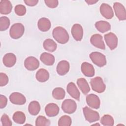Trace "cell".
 Instances as JSON below:
<instances>
[{
    "mask_svg": "<svg viewBox=\"0 0 126 126\" xmlns=\"http://www.w3.org/2000/svg\"><path fill=\"white\" fill-rule=\"evenodd\" d=\"M54 38L60 44H65L69 38L68 33L66 30L62 27H57L54 28L52 32Z\"/></svg>",
    "mask_w": 126,
    "mask_h": 126,
    "instance_id": "cell-1",
    "label": "cell"
},
{
    "mask_svg": "<svg viewBox=\"0 0 126 126\" xmlns=\"http://www.w3.org/2000/svg\"><path fill=\"white\" fill-rule=\"evenodd\" d=\"M25 28L21 23H17L12 25L9 30L10 36L14 39H17L22 36L24 33Z\"/></svg>",
    "mask_w": 126,
    "mask_h": 126,
    "instance_id": "cell-2",
    "label": "cell"
},
{
    "mask_svg": "<svg viewBox=\"0 0 126 126\" xmlns=\"http://www.w3.org/2000/svg\"><path fill=\"white\" fill-rule=\"evenodd\" d=\"M90 84L93 91L98 93H102L104 92L106 86L101 77L96 76L90 80Z\"/></svg>",
    "mask_w": 126,
    "mask_h": 126,
    "instance_id": "cell-3",
    "label": "cell"
},
{
    "mask_svg": "<svg viewBox=\"0 0 126 126\" xmlns=\"http://www.w3.org/2000/svg\"><path fill=\"white\" fill-rule=\"evenodd\" d=\"M89 57L93 63L99 67H102L106 64L107 62L105 56L100 52H92Z\"/></svg>",
    "mask_w": 126,
    "mask_h": 126,
    "instance_id": "cell-4",
    "label": "cell"
},
{
    "mask_svg": "<svg viewBox=\"0 0 126 126\" xmlns=\"http://www.w3.org/2000/svg\"><path fill=\"white\" fill-rule=\"evenodd\" d=\"M83 111L85 119L89 123H93L97 121L100 119L99 113L94 111L88 106H86L83 108Z\"/></svg>",
    "mask_w": 126,
    "mask_h": 126,
    "instance_id": "cell-5",
    "label": "cell"
},
{
    "mask_svg": "<svg viewBox=\"0 0 126 126\" xmlns=\"http://www.w3.org/2000/svg\"><path fill=\"white\" fill-rule=\"evenodd\" d=\"M62 109L64 113L71 114L74 113L76 110L77 104L73 99H66L63 102Z\"/></svg>",
    "mask_w": 126,
    "mask_h": 126,
    "instance_id": "cell-6",
    "label": "cell"
},
{
    "mask_svg": "<svg viewBox=\"0 0 126 126\" xmlns=\"http://www.w3.org/2000/svg\"><path fill=\"white\" fill-rule=\"evenodd\" d=\"M104 39L107 46L111 50L116 48L118 45V38L116 35L113 32H109L104 36Z\"/></svg>",
    "mask_w": 126,
    "mask_h": 126,
    "instance_id": "cell-7",
    "label": "cell"
},
{
    "mask_svg": "<svg viewBox=\"0 0 126 126\" xmlns=\"http://www.w3.org/2000/svg\"><path fill=\"white\" fill-rule=\"evenodd\" d=\"M113 8L116 16L120 21H124L126 19V11L124 6L121 3L116 2L114 3Z\"/></svg>",
    "mask_w": 126,
    "mask_h": 126,
    "instance_id": "cell-8",
    "label": "cell"
},
{
    "mask_svg": "<svg viewBox=\"0 0 126 126\" xmlns=\"http://www.w3.org/2000/svg\"><path fill=\"white\" fill-rule=\"evenodd\" d=\"M25 68L30 71L35 70L39 66V61L33 56H30L27 58L24 61Z\"/></svg>",
    "mask_w": 126,
    "mask_h": 126,
    "instance_id": "cell-9",
    "label": "cell"
},
{
    "mask_svg": "<svg viewBox=\"0 0 126 126\" xmlns=\"http://www.w3.org/2000/svg\"><path fill=\"white\" fill-rule=\"evenodd\" d=\"M86 98V102L89 106L96 109L99 108L100 100L97 95L94 94H91L87 95Z\"/></svg>",
    "mask_w": 126,
    "mask_h": 126,
    "instance_id": "cell-10",
    "label": "cell"
},
{
    "mask_svg": "<svg viewBox=\"0 0 126 126\" xmlns=\"http://www.w3.org/2000/svg\"><path fill=\"white\" fill-rule=\"evenodd\" d=\"M9 100L12 103L16 105H23L26 102L25 96L18 92L12 93L9 96Z\"/></svg>",
    "mask_w": 126,
    "mask_h": 126,
    "instance_id": "cell-11",
    "label": "cell"
},
{
    "mask_svg": "<svg viewBox=\"0 0 126 126\" xmlns=\"http://www.w3.org/2000/svg\"><path fill=\"white\" fill-rule=\"evenodd\" d=\"M91 43L94 47L100 49L104 50L105 45L103 40L102 36L99 34H93L90 38Z\"/></svg>",
    "mask_w": 126,
    "mask_h": 126,
    "instance_id": "cell-12",
    "label": "cell"
},
{
    "mask_svg": "<svg viewBox=\"0 0 126 126\" xmlns=\"http://www.w3.org/2000/svg\"><path fill=\"white\" fill-rule=\"evenodd\" d=\"M71 34L73 38L78 41H81L83 36V29L79 24H75L71 28Z\"/></svg>",
    "mask_w": 126,
    "mask_h": 126,
    "instance_id": "cell-13",
    "label": "cell"
},
{
    "mask_svg": "<svg viewBox=\"0 0 126 126\" xmlns=\"http://www.w3.org/2000/svg\"><path fill=\"white\" fill-rule=\"evenodd\" d=\"M101 14L107 19H111L114 16V12L111 6L108 4L103 3L100 6Z\"/></svg>",
    "mask_w": 126,
    "mask_h": 126,
    "instance_id": "cell-14",
    "label": "cell"
},
{
    "mask_svg": "<svg viewBox=\"0 0 126 126\" xmlns=\"http://www.w3.org/2000/svg\"><path fill=\"white\" fill-rule=\"evenodd\" d=\"M66 91L68 94L73 98L79 100L80 93L77 87L73 82L69 83L66 87Z\"/></svg>",
    "mask_w": 126,
    "mask_h": 126,
    "instance_id": "cell-15",
    "label": "cell"
},
{
    "mask_svg": "<svg viewBox=\"0 0 126 126\" xmlns=\"http://www.w3.org/2000/svg\"><path fill=\"white\" fill-rule=\"evenodd\" d=\"M82 73L86 76L92 77L94 76L95 73L94 68L93 65L87 62H84L81 66Z\"/></svg>",
    "mask_w": 126,
    "mask_h": 126,
    "instance_id": "cell-16",
    "label": "cell"
},
{
    "mask_svg": "<svg viewBox=\"0 0 126 126\" xmlns=\"http://www.w3.org/2000/svg\"><path fill=\"white\" fill-rule=\"evenodd\" d=\"M45 111L46 115L48 117H55L59 113L60 108L56 104L50 103L45 106Z\"/></svg>",
    "mask_w": 126,
    "mask_h": 126,
    "instance_id": "cell-17",
    "label": "cell"
},
{
    "mask_svg": "<svg viewBox=\"0 0 126 126\" xmlns=\"http://www.w3.org/2000/svg\"><path fill=\"white\" fill-rule=\"evenodd\" d=\"M70 65L68 62L65 60L60 61L57 66V72L61 76L65 75L69 71Z\"/></svg>",
    "mask_w": 126,
    "mask_h": 126,
    "instance_id": "cell-18",
    "label": "cell"
},
{
    "mask_svg": "<svg viewBox=\"0 0 126 126\" xmlns=\"http://www.w3.org/2000/svg\"><path fill=\"white\" fill-rule=\"evenodd\" d=\"M2 62L6 67H11L15 65L16 62V57L13 53H7L3 57Z\"/></svg>",
    "mask_w": 126,
    "mask_h": 126,
    "instance_id": "cell-19",
    "label": "cell"
},
{
    "mask_svg": "<svg viewBox=\"0 0 126 126\" xmlns=\"http://www.w3.org/2000/svg\"><path fill=\"white\" fill-rule=\"evenodd\" d=\"M37 27L40 31L43 32H45L50 30L51 27V23L48 18L43 17L38 20Z\"/></svg>",
    "mask_w": 126,
    "mask_h": 126,
    "instance_id": "cell-20",
    "label": "cell"
},
{
    "mask_svg": "<svg viewBox=\"0 0 126 126\" xmlns=\"http://www.w3.org/2000/svg\"><path fill=\"white\" fill-rule=\"evenodd\" d=\"M12 9V5L8 0H1L0 1V13L1 14H9Z\"/></svg>",
    "mask_w": 126,
    "mask_h": 126,
    "instance_id": "cell-21",
    "label": "cell"
},
{
    "mask_svg": "<svg viewBox=\"0 0 126 126\" xmlns=\"http://www.w3.org/2000/svg\"><path fill=\"white\" fill-rule=\"evenodd\" d=\"M41 61L47 65H52L55 63L54 56L50 53L47 52H43L40 57Z\"/></svg>",
    "mask_w": 126,
    "mask_h": 126,
    "instance_id": "cell-22",
    "label": "cell"
},
{
    "mask_svg": "<svg viewBox=\"0 0 126 126\" xmlns=\"http://www.w3.org/2000/svg\"><path fill=\"white\" fill-rule=\"evenodd\" d=\"M95 27L101 33L108 32L111 29L110 24L106 21H99L96 22L95 24Z\"/></svg>",
    "mask_w": 126,
    "mask_h": 126,
    "instance_id": "cell-23",
    "label": "cell"
},
{
    "mask_svg": "<svg viewBox=\"0 0 126 126\" xmlns=\"http://www.w3.org/2000/svg\"><path fill=\"white\" fill-rule=\"evenodd\" d=\"M35 77L38 81L40 82H45L49 79V73L46 69L40 68L36 72Z\"/></svg>",
    "mask_w": 126,
    "mask_h": 126,
    "instance_id": "cell-24",
    "label": "cell"
},
{
    "mask_svg": "<svg viewBox=\"0 0 126 126\" xmlns=\"http://www.w3.org/2000/svg\"><path fill=\"white\" fill-rule=\"evenodd\" d=\"M77 84L80 90L84 94H88V93L90 92V86L85 78H80L78 79L77 80Z\"/></svg>",
    "mask_w": 126,
    "mask_h": 126,
    "instance_id": "cell-25",
    "label": "cell"
},
{
    "mask_svg": "<svg viewBox=\"0 0 126 126\" xmlns=\"http://www.w3.org/2000/svg\"><path fill=\"white\" fill-rule=\"evenodd\" d=\"M43 47L45 50L50 52H53L56 50L57 45L53 39L48 38L45 39L43 42Z\"/></svg>",
    "mask_w": 126,
    "mask_h": 126,
    "instance_id": "cell-26",
    "label": "cell"
},
{
    "mask_svg": "<svg viewBox=\"0 0 126 126\" xmlns=\"http://www.w3.org/2000/svg\"><path fill=\"white\" fill-rule=\"evenodd\" d=\"M28 111L32 115L35 116L37 115L40 111L39 103L36 100L31 101L28 106Z\"/></svg>",
    "mask_w": 126,
    "mask_h": 126,
    "instance_id": "cell-27",
    "label": "cell"
},
{
    "mask_svg": "<svg viewBox=\"0 0 126 126\" xmlns=\"http://www.w3.org/2000/svg\"><path fill=\"white\" fill-rule=\"evenodd\" d=\"M12 119L16 123L23 124L26 121V116L22 111H16L13 115Z\"/></svg>",
    "mask_w": 126,
    "mask_h": 126,
    "instance_id": "cell-28",
    "label": "cell"
},
{
    "mask_svg": "<svg viewBox=\"0 0 126 126\" xmlns=\"http://www.w3.org/2000/svg\"><path fill=\"white\" fill-rule=\"evenodd\" d=\"M65 95V92L63 89L60 87L55 88L52 91L53 97L57 100H61L64 98Z\"/></svg>",
    "mask_w": 126,
    "mask_h": 126,
    "instance_id": "cell-29",
    "label": "cell"
},
{
    "mask_svg": "<svg viewBox=\"0 0 126 126\" xmlns=\"http://www.w3.org/2000/svg\"><path fill=\"white\" fill-rule=\"evenodd\" d=\"M100 123L105 126H113L114 124V119L110 115H104L100 119Z\"/></svg>",
    "mask_w": 126,
    "mask_h": 126,
    "instance_id": "cell-30",
    "label": "cell"
},
{
    "mask_svg": "<svg viewBox=\"0 0 126 126\" xmlns=\"http://www.w3.org/2000/svg\"><path fill=\"white\" fill-rule=\"evenodd\" d=\"M71 119L67 115H63L62 116L58 121L59 126H70L71 125Z\"/></svg>",
    "mask_w": 126,
    "mask_h": 126,
    "instance_id": "cell-31",
    "label": "cell"
},
{
    "mask_svg": "<svg viewBox=\"0 0 126 126\" xmlns=\"http://www.w3.org/2000/svg\"><path fill=\"white\" fill-rule=\"evenodd\" d=\"M10 26L9 19L6 16H2L0 18V31L6 30Z\"/></svg>",
    "mask_w": 126,
    "mask_h": 126,
    "instance_id": "cell-32",
    "label": "cell"
},
{
    "mask_svg": "<svg viewBox=\"0 0 126 126\" xmlns=\"http://www.w3.org/2000/svg\"><path fill=\"white\" fill-rule=\"evenodd\" d=\"M50 125V121L45 116H39L36 119L35 125L36 126H48Z\"/></svg>",
    "mask_w": 126,
    "mask_h": 126,
    "instance_id": "cell-33",
    "label": "cell"
},
{
    "mask_svg": "<svg viewBox=\"0 0 126 126\" xmlns=\"http://www.w3.org/2000/svg\"><path fill=\"white\" fill-rule=\"evenodd\" d=\"M15 13L20 16H24L26 13V8L22 4H18L15 6L14 8Z\"/></svg>",
    "mask_w": 126,
    "mask_h": 126,
    "instance_id": "cell-34",
    "label": "cell"
},
{
    "mask_svg": "<svg viewBox=\"0 0 126 126\" xmlns=\"http://www.w3.org/2000/svg\"><path fill=\"white\" fill-rule=\"evenodd\" d=\"M0 121L3 126H11L12 125V122L9 119V117L5 114L2 115L0 118Z\"/></svg>",
    "mask_w": 126,
    "mask_h": 126,
    "instance_id": "cell-35",
    "label": "cell"
},
{
    "mask_svg": "<svg viewBox=\"0 0 126 126\" xmlns=\"http://www.w3.org/2000/svg\"><path fill=\"white\" fill-rule=\"evenodd\" d=\"M8 82V77L7 75L2 72L0 73V86L3 87L7 84Z\"/></svg>",
    "mask_w": 126,
    "mask_h": 126,
    "instance_id": "cell-36",
    "label": "cell"
},
{
    "mask_svg": "<svg viewBox=\"0 0 126 126\" xmlns=\"http://www.w3.org/2000/svg\"><path fill=\"white\" fill-rule=\"evenodd\" d=\"M44 2L48 7L51 8H56L59 4V1L57 0H45Z\"/></svg>",
    "mask_w": 126,
    "mask_h": 126,
    "instance_id": "cell-37",
    "label": "cell"
},
{
    "mask_svg": "<svg viewBox=\"0 0 126 126\" xmlns=\"http://www.w3.org/2000/svg\"><path fill=\"white\" fill-rule=\"evenodd\" d=\"M7 103V97L2 95H0V108L1 109H2L4 108Z\"/></svg>",
    "mask_w": 126,
    "mask_h": 126,
    "instance_id": "cell-38",
    "label": "cell"
},
{
    "mask_svg": "<svg viewBox=\"0 0 126 126\" xmlns=\"http://www.w3.org/2000/svg\"><path fill=\"white\" fill-rule=\"evenodd\" d=\"M25 4L30 6H33L36 5L38 2V0H24Z\"/></svg>",
    "mask_w": 126,
    "mask_h": 126,
    "instance_id": "cell-39",
    "label": "cell"
},
{
    "mask_svg": "<svg viewBox=\"0 0 126 126\" xmlns=\"http://www.w3.org/2000/svg\"><path fill=\"white\" fill-rule=\"evenodd\" d=\"M98 1V0H85V2L89 5H92L96 3V2H97Z\"/></svg>",
    "mask_w": 126,
    "mask_h": 126,
    "instance_id": "cell-40",
    "label": "cell"
},
{
    "mask_svg": "<svg viewBox=\"0 0 126 126\" xmlns=\"http://www.w3.org/2000/svg\"><path fill=\"white\" fill-rule=\"evenodd\" d=\"M93 125H98V126H100V125L99 124H94Z\"/></svg>",
    "mask_w": 126,
    "mask_h": 126,
    "instance_id": "cell-41",
    "label": "cell"
}]
</instances>
